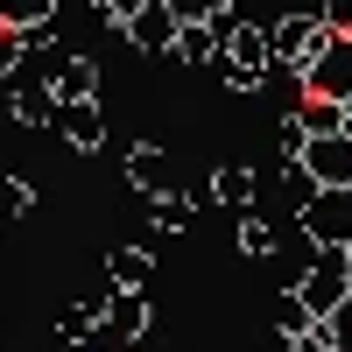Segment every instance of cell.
<instances>
[{"label":"cell","instance_id":"obj_2","mask_svg":"<svg viewBox=\"0 0 352 352\" xmlns=\"http://www.w3.org/2000/svg\"><path fill=\"white\" fill-rule=\"evenodd\" d=\"M303 176H317L324 190H345L352 184V141L345 134H317L303 148Z\"/></svg>","mask_w":352,"mask_h":352},{"label":"cell","instance_id":"obj_9","mask_svg":"<svg viewBox=\"0 0 352 352\" xmlns=\"http://www.w3.org/2000/svg\"><path fill=\"white\" fill-rule=\"evenodd\" d=\"M247 190H254V184H247V169H219V197H226V204H240Z\"/></svg>","mask_w":352,"mask_h":352},{"label":"cell","instance_id":"obj_10","mask_svg":"<svg viewBox=\"0 0 352 352\" xmlns=\"http://www.w3.org/2000/svg\"><path fill=\"white\" fill-rule=\"evenodd\" d=\"M141 275H148V261H141V254H113V282H141Z\"/></svg>","mask_w":352,"mask_h":352},{"label":"cell","instance_id":"obj_12","mask_svg":"<svg viewBox=\"0 0 352 352\" xmlns=\"http://www.w3.org/2000/svg\"><path fill=\"white\" fill-rule=\"evenodd\" d=\"M331 345H338L331 331H310V338H303V352H331Z\"/></svg>","mask_w":352,"mask_h":352},{"label":"cell","instance_id":"obj_3","mask_svg":"<svg viewBox=\"0 0 352 352\" xmlns=\"http://www.w3.org/2000/svg\"><path fill=\"white\" fill-rule=\"evenodd\" d=\"M310 226H317V240H324V247H352V184L317 197V204H310Z\"/></svg>","mask_w":352,"mask_h":352},{"label":"cell","instance_id":"obj_14","mask_svg":"<svg viewBox=\"0 0 352 352\" xmlns=\"http://www.w3.org/2000/svg\"><path fill=\"white\" fill-rule=\"evenodd\" d=\"M345 261H352V254H345Z\"/></svg>","mask_w":352,"mask_h":352},{"label":"cell","instance_id":"obj_13","mask_svg":"<svg viewBox=\"0 0 352 352\" xmlns=\"http://www.w3.org/2000/svg\"><path fill=\"white\" fill-rule=\"evenodd\" d=\"M331 14H338V21H352V0H338V8H331Z\"/></svg>","mask_w":352,"mask_h":352},{"label":"cell","instance_id":"obj_4","mask_svg":"<svg viewBox=\"0 0 352 352\" xmlns=\"http://www.w3.org/2000/svg\"><path fill=\"white\" fill-rule=\"evenodd\" d=\"M296 303H303V310H338V303H345V254H331L324 268L303 282V296H296Z\"/></svg>","mask_w":352,"mask_h":352},{"label":"cell","instance_id":"obj_8","mask_svg":"<svg viewBox=\"0 0 352 352\" xmlns=\"http://www.w3.org/2000/svg\"><path fill=\"white\" fill-rule=\"evenodd\" d=\"M310 43H317V36H310L303 21H282V28H275V50H282V56H289V50H310Z\"/></svg>","mask_w":352,"mask_h":352},{"label":"cell","instance_id":"obj_1","mask_svg":"<svg viewBox=\"0 0 352 352\" xmlns=\"http://www.w3.org/2000/svg\"><path fill=\"white\" fill-rule=\"evenodd\" d=\"M310 92L324 99V106H345L352 99V43H338V36L317 43V56H310Z\"/></svg>","mask_w":352,"mask_h":352},{"label":"cell","instance_id":"obj_5","mask_svg":"<svg viewBox=\"0 0 352 352\" xmlns=\"http://www.w3.org/2000/svg\"><path fill=\"white\" fill-rule=\"evenodd\" d=\"M50 14V0H0V28H8V36H14V28H36Z\"/></svg>","mask_w":352,"mask_h":352},{"label":"cell","instance_id":"obj_11","mask_svg":"<svg viewBox=\"0 0 352 352\" xmlns=\"http://www.w3.org/2000/svg\"><path fill=\"white\" fill-rule=\"evenodd\" d=\"M21 197H28L21 184H0V212H21Z\"/></svg>","mask_w":352,"mask_h":352},{"label":"cell","instance_id":"obj_7","mask_svg":"<svg viewBox=\"0 0 352 352\" xmlns=\"http://www.w3.org/2000/svg\"><path fill=\"white\" fill-rule=\"evenodd\" d=\"M169 14H176V28H184V21H212L219 0H169Z\"/></svg>","mask_w":352,"mask_h":352},{"label":"cell","instance_id":"obj_6","mask_svg":"<svg viewBox=\"0 0 352 352\" xmlns=\"http://www.w3.org/2000/svg\"><path fill=\"white\" fill-rule=\"evenodd\" d=\"M64 120H71V134L85 141V148H92V141H99V113H92V106H85V99H78V106L64 113Z\"/></svg>","mask_w":352,"mask_h":352}]
</instances>
